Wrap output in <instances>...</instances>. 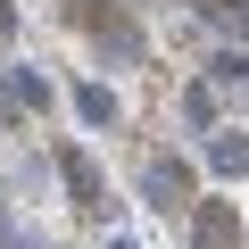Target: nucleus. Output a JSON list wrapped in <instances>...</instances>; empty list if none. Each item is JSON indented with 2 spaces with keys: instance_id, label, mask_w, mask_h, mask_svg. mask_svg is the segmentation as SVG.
Returning <instances> with one entry per match:
<instances>
[{
  "instance_id": "obj_4",
  "label": "nucleus",
  "mask_w": 249,
  "mask_h": 249,
  "mask_svg": "<svg viewBox=\"0 0 249 249\" xmlns=\"http://www.w3.org/2000/svg\"><path fill=\"white\" fill-rule=\"evenodd\" d=\"M83 25H91V34H100V42L116 50V58H142V34L124 25V17H108V9H83Z\"/></svg>"
},
{
  "instance_id": "obj_6",
  "label": "nucleus",
  "mask_w": 249,
  "mask_h": 249,
  "mask_svg": "<svg viewBox=\"0 0 249 249\" xmlns=\"http://www.w3.org/2000/svg\"><path fill=\"white\" fill-rule=\"evenodd\" d=\"M208 166L216 175H249V133H208Z\"/></svg>"
},
{
  "instance_id": "obj_1",
  "label": "nucleus",
  "mask_w": 249,
  "mask_h": 249,
  "mask_svg": "<svg viewBox=\"0 0 249 249\" xmlns=\"http://www.w3.org/2000/svg\"><path fill=\"white\" fill-rule=\"evenodd\" d=\"M58 175H67V191H75V208L83 216H108L116 199H108V183H100V166L83 158V150H58Z\"/></svg>"
},
{
  "instance_id": "obj_8",
  "label": "nucleus",
  "mask_w": 249,
  "mask_h": 249,
  "mask_svg": "<svg viewBox=\"0 0 249 249\" xmlns=\"http://www.w3.org/2000/svg\"><path fill=\"white\" fill-rule=\"evenodd\" d=\"M208 75H216V83H249V50H216Z\"/></svg>"
},
{
  "instance_id": "obj_5",
  "label": "nucleus",
  "mask_w": 249,
  "mask_h": 249,
  "mask_svg": "<svg viewBox=\"0 0 249 249\" xmlns=\"http://www.w3.org/2000/svg\"><path fill=\"white\" fill-rule=\"evenodd\" d=\"M75 116H83V124H116L124 108H116V91H108V83H91V75H83V83H75Z\"/></svg>"
},
{
  "instance_id": "obj_9",
  "label": "nucleus",
  "mask_w": 249,
  "mask_h": 249,
  "mask_svg": "<svg viewBox=\"0 0 249 249\" xmlns=\"http://www.w3.org/2000/svg\"><path fill=\"white\" fill-rule=\"evenodd\" d=\"M183 116H191V124H216V91L191 83V91H183Z\"/></svg>"
},
{
  "instance_id": "obj_3",
  "label": "nucleus",
  "mask_w": 249,
  "mask_h": 249,
  "mask_svg": "<svg viewBox=\"0 0 249 249\" xmlns=\"http://www.w3.org/2000/svg\"><path fill=\"white\" fill-rule=\"evenodd\" d=\"M191 241H199V249H241V216H232L224 199H208V208L191 216Z\"/></svg>"
},
{
  "instance_id": "obj_7",
  "label": "nucleus",
  "mask_w": 249,
  "mask_h": 249,
  "mask_svg": "<svg viewBox=\"0 0 249 249\" xmlns=\"http://www.w3.org/2000/svg\"><path fill=\"white\" fill-rule=\"evenodd\" d=\"M208 25H224V34L249 42V0H208Z\"/></svg>"
},
{
  "instance_id": "obj_10",
  "label": "nucleus",
  "mask_w": 249,
  "mask_h": 249,
  "mask_svg": "<svg viewBox=\"0 0 249 249\" xmlns=\"http://www.w3.org/2000/svg\"><path fill=\"white\" fill-rule=\"evenodd\" d=\"M25 249H42V241H25Z\"/></svg>"
},
{
  "instance_id": "obj_2",
  "label": "nucleus",
  "mask_w": 249,
  "mask_h": 249,
  "mask_svg": "<svg viewBox=\"0 0 249 249\" xmlns=\"http://www.w3.org/2000/svg\"><path fill=\"white\" fill-rule=\"evenodd\" d=\"M142 191H150V208H183V199H191V166H183V158H150Z\"/></svg>"
}]
</instances>
